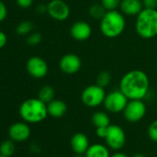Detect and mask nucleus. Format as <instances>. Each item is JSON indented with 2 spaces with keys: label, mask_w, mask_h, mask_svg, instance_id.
<instances>
[{
  "label": "nucleus",
  "mask_w": 157,
  "mask_h": 157,
  "mask_svg": "<svg viewBox=\"0 0 157 157\" xmlns=\"http://www.w3.org/2000/svg\"><path fill=\"white\" fill-rule=\"evenodd\" d=\"M33 29V23L29 21H24L17 26L16 32L20 35H26V34H29Z\"/></svg>",
  "instance_id": "5701e85b"
},
{
  "label": "nucleus",
  "mask_w": 157,
  "mask_h": 157,
  "mask_svg": "<svg viewBox=\"0 0 157 157\" xmlns=\"http://www.w3.org/2000/svg\"><path fill=\"white\" fill-rule=\"evenodd\" d=\"M73 157H86L84 154H75Z\"/></svg>",
  "instance_id": "f704fd0d"
},
{
  "label": "nucleus",
  "mask_w": 157,
  "mask_h": 157,
  "mask_svg": "<svg viewBox=\"0 0 157 157\" xmlns=\"http://www.w3.org/2000/svg\"><path fill=\"white\" fill-rule=\"evenodd\" d=\"M0 157H7V156H4V155H2V154H0Z\"/></svg>",
  "instance_id": "c9c22d12"
},
{
  "label": "nucleus",
  "mask_w": 157,
  "mask_h": 157,
  "mask_svg": "<svg viewBox=\"0 0 157 157\" xmlns=\"http://www.w3.org/2000/svg\"><path fill=\"white\" fill-rule=\"evenodd\" d=\"M107 128L108 127H99L96 128V135L101 138V139H105L106 137L107 134Z\"/></svg>",
  "instance_id": "c756f323"
},
{
  "label": "nucleus",
  "mask_w": 157,
  "mask_h": 157,
  "mask_svg": "<svg viewBox=\"0 0 157 157\" xmlns=\"http://www.w3.org/2000/svg\"><path fill=\"white\" fill-rule=\"evenodd\" d=\"M128 102V99L120 90H115L106 94L103 105L107 111L117 114L124 111Z\"/></svg>",
  "instance_id": "423d86ee"
},
{
  "label": "nucleus",
  "mask_w": 157,
  "mask_h": 157,
  "mask_svg": "<svg viewBox=\"0 0 157 157\" xmlns=\"http://www.w3.org/2000/svg\"><path fill=\"white\" fill-rule=\"evenodd\" d=\"M150 80L148 75L140 69H133L123 75L119 90L128 100H142L148 94Z\"/></svg>",
  "instance_id": "f257e3e1"
},
{
  "label": "nucleus",
  "mask_w": 157,
  "mask_h": 157,
  "mask_svg": "<svg viewBox=\"0 0 157 157\" xmlns=\"http://www.w3.org/2000/svg\"><path fill=\"white\" fill-rule=\"evenodd\" d=\"M7 42H8L7 34L4 32L0 31V49L3 48L7 44Z\"/></svg>",
  "instance_id": "7c9ffc66"
},
{
  "label": "nucleus",
  "mask_w": 157,
  "mask_h": 157,
  "mask_svg": "<svg viewBox=\"0 0 157 157\" xmlns=\"http://www.w3.org/2000/svg\"><path fill=\"white\" fill-rule=\"evenodd\" d=\"M92 27L91 25L83 21H78L72 24L70 28L71 37L78 42H83L88 40L92 35Z\"/></svg>",
  "instance_id": "ddd939ff"
},
{
  "label": "nucleus",
  "mask_w": 157,
  "mask_h": 157,
  "mask_svg": "<svg viewBox=\"0 0 157 157\" xmlns=\"http://www.w3.org/2000/svg\"><path fill=\"white\" fill-rule=\"evenodd\" d=\"M121 0H101V4L105 7V9L108 10H116L119 8Z\"/></svg>",
  "instance_id": "b1692460"
},
{
  "label": "nucleus",
  "mask_w": 157,
  "mask_h": 157,
  "mask_svg": "<svg viewBox=\"0 0 157 157\" xmlns=\"http://www.w3.org/2000/svg\"><path fill=\"white\" fill-rule=\"evenodd\" d=\"M28 73L35 78H44L48 73V65L45 60L40 56H32L26 64Z\"/></svg>",
  "instance_id": "9d476101"
},
{
  "label": "nucleus",
  "mask_w": 157,
  "mask_h": 157,
  "mask_svg": "<svg viewBox=\"0 0 157 157\" xmlns=\"http://www.w3.org/2000/svg\"><path fill=\"white\" fill-rule=\"evenodd\" d=\"M110 157H128V156L127 154L123 153V152H115Z\"/></svg>",
  "instance_id": "473e14b6"
},
{
  "label": "nucleus",
  "mask_w": 157,
  "mask_h": 157,
  "mask_svg": "<svg viewBox=\"0 0 157 157\" xmlns=\"http://www.w3.org/2000/svg\"><path fill=\"white\" fill-rule=\"evenodd\" d=\"M132 157H146V156H145V155H143V154H141V153H137V154L133 155Z\"/></svg>",
  "instance_id": "72a5a7b5"
},
{
  "label": "nucleus",
  "mask_w": 157,
  "mask_h": 157,
  "mask_svg": "<svg viewBox=\"0 0 157 157\" xmlns=\"http://www.w3.org/2000/svg\"><path fill=\"white\" fill-rule=\"evenodd\" d=\"M47 111L48 115L52 117L59 118L65 116V114L67 111V106L64 101L54 99L53 101L47 104Z\"/></svg>",
  "instance_id": "dca6fc26"
},
{
  "label": "nucleus",
  "mask_w": 157,
  "mask_h": 157,
  "mask_svg": "<svg viewBox=\"0 0 157 157\" xmlns=\"http://www.w3.org/2000/svg\"><path fill=\"white\" fill-rule=\"evenodd\" d=\"M123 114L127 121L131 123L139 122L146 114V105L142 100H128Z\"/></svg>",
  "instance_id": "6e6552de"
},
{
  "label": "nucleus",
  "mask_w": 157,
  "mask_h": 157,
  "mask_svg": "<svg viewBox=\"0 0 157 157\" xmlns=\"http://www.w3.org/2000/svg\"><path fill=\"white\" fill-rule=\"evenodd\" d=\"M7 15H8L7 6L5 5V3L0 1V22L3 21L7 18Z\"/></svg>",
  "instance_id": "cd10ccee"
},
{
  "label": "nucleus",
  "mask_w": 157,
  "mask_h": 157,
  "mask_svg": "<svg viewBox=\"0 0 157 157\" xmlns=\"http://www.w3.org/2000/svg\"><path fill=\"white\" fill-rule=\"evenodd\" d=\"M82 65L81 57L75 54H67L63 56L59 61V68L67 75L77 73Z\"/></svg>",
  "instance_id": "9b49d317"
},
{
  "label": "nucleus",
  "mask_w": 157,
  "mask_h": 157,
  "mask_svg": "<svg viewBox=\"0 0 157 157\" xmlns=\"http://www.w3.org/2000/svg\"><path fill=\"white\" fill-rule=\"evenodd\" d=\"M47 13L56 21H64L70 15V8L64 0H51L47 4Z\"/></svg>",
  "instance_id": "1a4fd4ad"
},
{
  "label": "nucleus",
  "mask_w": 157,
  "mask_h": 157,
  "mask_svg": "<svg viewBox=\"0 0 157 157\" xmlns=\"http://www.w3.org/2000/svg\"><path fill=\"white\" fill-rule=\"evenodd\" d=\"M144 9H156L157 0H141Z\"/></svg>",
  "instance_id": "bb28decb"
},
{
  "label": "nucleus",
  "mask_w": 157,
  "mask_h": 157,
  "mask_svg": "<svg viewBox=\"0 0 157 157\" xmlns=\"http://www.w3.org/2000/svg\"><path fill=\"white\" fill-rule=\"evenodd\" d=\"M120 10L126 16H138L143 10L141 0H121Z\"/></svg>",
  "instance_id": "2eb2a0df"
},
{
  "label": "nucleus",
  "mask_w": 157,
  "mask_h": 157,
  "mask_svg": "<svg viewBox=\"0 0 157 157\" xmlns=\"http://www.w3.org/2000/svg\"><path fill=\"white\" fill-rule=\"evenodd\" d=\"M106 96L105 88L95 84H92L84 88L82 93V101L88 107H97L104 104Z\"/></svg>",
  "instance_id": "39448f33"
},
{
  "label": "nucleus",
  "mask_w": 157,
  "mask_h": 157,
  "mask_svg": "<svg viewBox=\"0 0 157 157\" xmlns=\"http://www.w3.org/2000/svg\"><path fill=\"white\" fill-rule=\"evenodd\" d=\"M16 2L19 7L22 9H28L33 5V0H16Z\"/></svg>",
  "instance_id": "c85d7f7f"
},
{
  "label": "nucleus",
  "mask_w": 157,
  "mask_h": 157,
  "mask_svg": "<svg viewBox=\"0 0 157 157\" xmlns=\"http://www.w3.org/2000/svg\"><path fill=\"white\" fill-rule=\"evenodd\" d=\"M106 145L114 150L118 151L122 149L126 143V134L124 129L118 125H109L107 128V134L105 138Z\"/></svg>",
  "instance_id": "0eeeda50"
},
{
  "label": "nucleus",
  "mask_w": 157,
  "mask_h": 157,
  "mask_svg": "<svg viewBox=\"0 0 157 157\" xmlns=\"http://www.w3.org/2000/svg\"><path fill=\"white\" fill-rule=\"evenodd\" d=\"M36 10H37L38 13L44 14V13L47 12V5H46V6H45V5H39V6H37Z\"/></svg>",
  "instance_id": "2f4dec72"
},
{
  "label": "nucleus",
  "mask_w": 157,
  "mask_h": 157,
  "mask_svg": "<svg viewBox=\"0 0 157 157\" xmlns=\"http://www.w3.org/2000/svg\"><path fill=\"white\" fill-rule=\"evenodd\" d=\"M106 10L102 4H94L89 9V14L90 16L94 20H102L103 17L106 13Z\"/></svg>",
  "instance_id": "412c9836"
},
{
  "label": "nucleus",
  "mask_w": 157,
  "mask_h": 157,
  "mask_svg": "<svg viewBox=\"0 0 157 157\" xmlns=\"http://www.w3.org/2000/svg\"><path fill=\"white\" fill-rule=\"evenodd\" d=\"M148 136L152 140L157 142V119L152 121L148 128Z\"/></svg>",
  "instance_id": "393cba45"
},
{
  "label": "nucleus",
  "mask_w": 157,
  "mask_h": 157,
  "mask_svg": "<svg viewBox=\"0 0 157 157\" xmlns=\"http://www.w3.org/2000/svg\"><path fill=\"white\" fill-rule=\"evenodd\" d=\"M38 98L46 105L55 99V90L52 86L45 85L42 87L38 93Z\"/></svg>",
  "instance_id": "6ab92c4d"
},
{
  "label": "nucleus",
  "mask_w": 157,
  "mask_h": 157,
  "mask_svg": "<svg viewBox=\"0 0 157 157\" xmlns=\"http://www.w3.org/2000/svg\"><path fill=\"white\" fill-rule=\"evenodd\" d=\"M92 122L95 128L99 127H108L110 124V117L108 115L103 111L95 112L92 117Z\"/></svg>",
  "instance_id": "a211bd4d"
},
{
  "label": "nucleus",
  "mask_w": 157,
  "mask_h": 157,
  "mask_svg": "<svg viewBox=\"0 0 157 157\" xmlns=\"http://www.w3.org/2000/svg\"><path fill=\"white\" fill-rule=\"evenodd\" d=\"M135 29L142 39H151L157 36V10L143 8L136 18Z\"/></svg>",
  "instance_id": "7ed1b4c3"
},
{
  "label": "nucleus",
  "mask_w": 157,
  "mask_h": 157,
  "mask_svg": "<svg viewBox=\"0 0 157 157\" xmlns=\"http://www.w3.org/2000/svg\"><path fill=\"white\" fill-rule=\"evenodd\" d=\"M86 157H110V151L107 146L101 143H94L90 145L85 154Z\"/></svg>",
  "instance_id": "f3484780"
},
{
  "label": "nucleus",
  "mask_w": 157,
  "mask_h": 157,
  "mask_svg": "<svg viewBox=\"0 0 157 157\" xmlns=\"http://www.w3.org/2000/svg\"><path fill=\"white\" fill-rule=\"evenodd\" d=\"M15 141L12 140H6L0 144V154L7 157H10L15 151Z\"/></svg>",
  "instance_id": "aec40b11"
},
{
  "label": "nucleus",
  "mask_w": 157,
  "mask_h": 157,
  "mask_svg": "<svg viewBox=\"0 0 157 157\" xmlns=\"http://www.w3.org/2000/svg\"><path fill=\"white\" fill-rule=\"evenodd\" d=\"M41 41H42V35L38 33H33L30 34L29 37L27 38L28 44H30L32 46L39 44L41 43Z\"/></svg>",
  "instance_id": "a878e982"
},
{
  "label": "nucleus",
  "mask_w": 157,
  "mask_h": 157,
  "mask_svg": "<svg viewBox=\"0 0 157 157\" xmlns=\"http://www.w3.org/2000/svg\"><path fill=\"white\" fill-rule=\"evenodd\" d=\"M19 113L23 121L30 124H36L44 121L47 116V105L37 98H29L22 102Z\"/></svg>",
  "instance_id": "f03ea898"
},
{
  "label": "nucleus",
  "mask_w": 157,
  "mask_h": 157,
  "mask_svg": "<svg viewBox=\"0 0 157 157\" xmlns=\"http://www.w3.org/2000/svg\"><path fill=\"white\" fill-rule=\"evenodd\" d=\"M111 81H112V75L109 71H106V70L101 71L96 77V84L103 88H105L106 86H108Z\"/></svg>",
  "instance_id": "4be33fe9"
},
{
  "label": "nucleus",
  "mask_w": 157,
  "mask_h": 157,
  "mask_svg": "<svg viewBox=\"0 0 157 157\" xmlns=\"http://www.w3.org/2000/svg\"><path fill=\"white\" fill-rule=\"evenodd\" d=\"M72 151L76 154H85L86 151L90 147V141L88 137L82 132L76 133L72 136L70 140Z\"/></svg>",
  "instance_id": "4468645a"
},
{
  "label": "nucleus",
  "mask_w": 157,
  "mask_h": 157,
  "mask_svg": "<svg viewBox=\"0 0 157 157\" xmlns=\"http://www.w3.org/2000/svg\"><path fill=\"white\" fill-rule=\"evenodd\" d=\"M126 28L124 14L118 10H108L100 21V31L107 38H117Z\"/></svg>",
  "instance_id": "20e7f679"
},
{
  "label": "nucleus",
  "mask_w": 157,
  "mask_h": 157,
  "mask_svg": "<svg viewBox=\"0 0 157 157\" xmlns=\"http://www.w3.org/2000/svg\"><path fill=\"white\" fill-rule=\"evenodd\" d=\"M31 136V128L27 122H15L9 128V137L15 142L27 140Z\"/></svg>",
  "instance_id": "f8f14e48"
}]
</instances>
